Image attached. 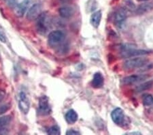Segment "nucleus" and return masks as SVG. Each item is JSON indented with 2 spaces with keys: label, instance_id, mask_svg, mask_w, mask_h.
Masks as SVG:
<instances>
[{
  "label": "nucleus",
  "instance_id": "obj_25",
  "mask_svg": "<svg viewBox=\"0 0 153 135\" xmlns=\"http://www.w3.org/2000/svg\"><path fill=\"white\" fill-rule=\"evenodd\" d=\"M4 94L3 92H0V102L2 100H3V98H4Z\"/></svg>",
  "mask_w": 153,
  "mask_h": 135
},
{
  "label": "nucleus",
  "instance_id": "obj_7",
  "mask_svg": "<svg viewBox=\"0 0 153 135\" xmlns=\"http://www.w3.org/2000/svg\"><path fill=\"white\" fill-rule=\"evenodd\" d=\"M149 77V76L147 75H134L124 78L123 79L122 82L124 85H134L135 83H137L139 82L143 81L144 80H146Z\"/></svg>",
  "mask_w": 153,
  "mask_h": 135
},
{
  "label": "nucleus",
  "instance_id": "obj_28",
  "mask_svg": "<svg viewBox=\"0 0 153 135\" xmlns=\"http://www.w3.org/2000/svg\"><path fill=\"white\" fill-rule=\"evenodd\" d=\"M138 1H147V0H137Z\"/></svg>",
  "mask_w": 153,
  "mask_h": 135
},
{
  "label": "nucleus",
  "instance_id": "obj_26",
  "mask_svg": "<svg viewBox=\"0 0 153 135\" xmlns=\"http://www.w3.org/2000/svg\"><path fill=\"white\" fill-rule=\"evenodd\" d=\"M141 134V133H140V132H130V133H127V134Z\"/></svg>",
  "mask_w": 153,
  "mask_h": 135
},
{
  "label": "nucleus",
  "instance_id": "obj_18",
  "mask_svg": "<svg viewBox=\"0 0 153 135\" xmlns=\"http://www.w3.org/2000/svg\"><path fill=\"white\" fill-rule=\"evenodd\" d=\"M153 86V82L152 81H148L146 83H143V84L140 85L137 87L136 90L137 92H141L143 91H146L147 90H149Z\"/></svg>",
  "mask_w": 153,
  "mask_h": 135
},
{
  "label": "nucleus",
  "instance_id": "obj_23",
  "mask_svg": "<svg viewBox=\"0 0 153 135\" xmlns=\"http://www.w3.org/2000/svg\"><path fill=\"white\" fill-rule=\"evenodd\" d=\"M8 133V131H7V129L4 128V127H0V134H6Z\"/></svg>",
  "mask_w": 153,
  "mask_h": 135
},
{
  "label": "nucleus",
  "instance_id": "obj_17",
  "mask_svg": "<svg viewBox=\"0 0 153 135\" xmlns=\"http://www.w3.org/2000/svg\"><path fill=\"white\" fill-rule=\"evenodd\" d=\"M142 102L146 107H149L153 104V96L151 94H145L142 95Z\"/></svg>",
  "mask_w": 153,
  "mask_h": 135
},
{
  "label": "nucleus",
  "instance_id": "obj_10",
  "mask_svg": "<svg viewBox=\"0 0 153 135\" xmlns=\"http://www.w3.org/2000/svg\"><path fill=\"white\" fill-rule=\"evenodd\" d=\"M29 4H30V1L29 0H23L21 4H19L16 7L15 9L16 15L19 17L23 16L25 14L27 10Z\"/></svg>",
  "mask_w": 153,
  "mask_h": 135
},
{
  "label": "nucleus",
  "instance_id": "obj_12",
  "mask_svg": "<svg viewBox=\"0 0 153 135\" xmlns=\"http://www.w3.org/2000/svg\"><path fill=\"white\" fill-rule=\"evenodd\" d=\"M59 13L60 16L64 19H69L74 14V10L69 6H64L59 8Z\"/></svg>",
  "mask_w": 153,
  "mask_h": 135
},
{
  "label": "nucleus",
  "instance_id": "obj_16",
  "mask_svg": "<svg viewBox=\"0 0 153 135\" xmlns=\"http://www.w3.org/2000/svg\"><path fill=\"white\" fill-rule=\"evenodd\" d=\"M153 8V6L150 4V3H145L143 4L142 5L138 7L137 9V13L142 14L146 13V12L150 11V10H152Z\"/></svg>",
  "mask_w": 153,
  "mask_h": 135
},
{
  "label": "nucleus",
  "instance_id": "obj_14",
  "mask_svg": "<svg viewBox=\"0 0 153 135\" xmlns=\"http://www.w3.org/2000/svg\"><path fill=\"white\" fill-rule=\"evenodd\" d=\"M78 114L74 110H69L65 114V120L69 124H72L78 120Z\"/></svg>",
  "mask_w": 153,
  "mask_h": 135
},
{
  "label": "nucleus",
  "instance_id": "obj_21",
  "mask_svg": "<svg viewBox=\"0 0 153 135\" xmlns=\"http://www.w3.org/2000/svg\"><path fill=\"white\" fill-rule=\"evenodd\" d=\"M0 41L1 42V43H6L7 41V39H6V36H5V34H4L3 31H2L1 29H0Z\"/></svg>",
  "mask_w": 153,
  "mask_h": 135
},
{
  "label": "nucleus",
  "instance_id": "obj_20",
  "mask_svg": "<svg viewBox=\"0 0 153 135\" xmlns=\"http://www.w3.org/2000/svg\"><path fill=\"white\" fill-rule=\"evenodd\" d=\"M11 121V117L10 115L0 117V127H5Z\"/></svg>",
  "mask_w": 153,
  "mask_h": 135
},
{
  "label": "nucleus",
  "instance_id": "obj_3",
  "mask_svg": "<svg viewBox=\"0 0 153 135\" xmlns=\"http://www.w3.org/2000/svg\"><path fill=\"white\" fill-rule=\"evenodd\" d=\"M127 18V13L125 8H119L116 11L114 17V23L118 29H122Z\"/></svg>",
  "mask_w": 153,
  "mask_h": 135
},
{
  "label": "nucleus",
  "instance_id": "obj_24",
  "mask_svg": "<svg viewBox=\"0 0 153 135\" xmlns=\"http://www.w3.org/2000/svg\"><path fill=\"white\" fill-rule=\"evenodd\" d=\"M8 110V107H2L0 108V114L3 113L5 111H6V110Z\"/></svg>",
  "mask_w": 153,
  "mask_h": 135
},
{
  "label": "nucleus",
  "instance_id": "obj_9",
  "mask_svg": "<svg viewBox=\"0 0 153 135\" xmlns=\"http://www.w3.org/2000/svg\"><path fill=\"white\" fill-rule=\"evenodd\" d=\"M41 14V6L39 4H36L29 9L27 14V19L29 21L35 20Z\"/></svg>",
  "mask_w": 153,
  "mask_h": 135
},
{
  "label": "nucleus",
  "instance_id": "obj_11",
  "mask_svg": "<svg viewBox=\"0 0 153 135\" xmlns=\"http://www.w3.org/2000/svg\"><path fill=\"white\" fill-rule=\"evenodd\" d=\"M103 83H104V79L102 74L100 72H97L94 75V77L91 82L92 86L94 88H101L103 85Z\"/></svg>",
  "mask_w": 153,
  "mask_h": 135
},
{
  "label": "nucleus",
  "instance_id": "obj_4",
  "mask_svg": "<svg viewBox=\"0 0 153 135\" xmlns=\"http://www.w3.org/2000/svg\"><path fill=\"white\" fill-rule=\"evenodd\" d=\"M65 38V34L60 30L53 31L49 34L48 41L49 45L52 46H56L62 43Z\"/></svg>",
  "mask_w": 153,
  "mask_h": 135
},
{
  "label": "nucleus",
  "instance_id": "obj_19",
  "mask_svg": "<svg viewBox=\"0 0 153 135\" xmlns=\"http://www.w3.org/2000/svg\"><path fill=\"white\" fill-rule=\"evenodd\" d=\"M47 133L51 135H59L61 134L60 128L58 126H53L49 128L47 131Z\"/></svg>",
  "mask_w": 153,
  "mask_h": 135
},
{
  "label": "nucleus",
  "instance_id": "obj_5",
  "mask_svg": "<svg viewBox=\"0 0 153 135\" xmlns=\"http://www.w3.org/2000/svg\"><path fill=\"white\" fill-rule=\"evenodd\" d=\"M19 107L21 111L24 114H27L29 107H30V102L25 92H21L19 95Z\"/></svg>",
  "mask_w": 153,
  "mask_h": 135
},
{
  "label": "nucleus",
  "instance_id": "obj_22",
  "mask_svg": "<svg viewBox=\"0 0 153 135\" xmlns=\"http://www.w3.org/2000/svg\"><path fill=\"white\" fill-rule=\"evenodd\" d=\"M66 134L68 135H79L80 134V132H79L78 131H75V130H70V131H67V132H66Z\"/></svg>",
  "mask_w": 153,
  "mask_h": 135
},
{
  "label": "nucleus",
  "instance_id": "obj_6",
  "mask_svg": "<svg viewBox=\"0 0 153 135\" xmlns=\"http://www.w3.org/2000/svg\"><path fill=\"white\" fill-rule=\"evenodd\" d=\"M38 110L39 113L42 115H46L51 113V107L49 104L48 98L45 95L39 98Z\"/></svg>",
  "mask_w": 153,
  "mask_h": 135
},
{
  "label": "nucleus",
  "instance_id": "obj_2",
  "mask_svg": "<svg viewBox=\"0 0 153 135\" xmlns=\"http://www.w3.org/2000/svg\"><path fill=\"white\" fill-rule=\"evenodd\" d=\"M148 62H149V60L146 58L137 57L125 61L123 63V67L125 69L128 70L136 69V68H142L145 65H146Z\"/></svg>",
  "mask_w": 153,
  "mask_h": 135
},
{
  "label": "nucleus",
  "instance_id": "obj_8",
  "mask_svg": "<svg viewBox=\"0 0 153 135\" xmlns=\"http://www.w3.org/2000/svg\"><path fill=\"white\" fill-rule=\"evenodd\" d=\"M111 117L114 124L117 125L122 124L125 120L124 112L120 108H116L112 110L111 113Z\"/></svg>",
  "mask_w": 153,
  "mask_h": 135
},
{
  "label": "nucleus",
  "instance_id": "obj_13",
  "mask_svg": "<svg viewBox=\"0 0 153 135\" xmlns=\"http://www.w3.org/2000/svg\"><path fill=\"white\" fill-rule=\"evenodd\" d=\"M102 14L100 10L96 11L91 16V23L95 28H97L100 25L101 20H102Z\"/></svg>",
  "mask_w": 153,
  "mask_h": 135
},
{
  "label": "nucleus",
  "instance_id": "obj_15",
  "mask_svg": "<svg viewBox=\"0 0 153 135\" xmlns=\"http://www.w3.org/2000/svg\"><path fill=\"white\" fill-rule=\"evenodd\" d=\"M38 29L39 31H42V33H45L46 31V26L45 24L46 22V14H40L38 17Z\"/></svg>",
  "mask_w": 153,
  "mask_h": 135
},
{
  "label": "nucleus",
  "instance_id": "obj_27",
  "mask_svg": "<svg viewBox=\"0 0 153 135\" xmlns=\"http://www.w3.org/2000/svg\"><path fill=\"white\" fill-rule=\"evenodd\" d=\"M61 2H63V3H65V2H67L68 1H70V0H60Z\"/></svg>",
  "mask_w": 153,
  "mask_h": 135
},
{
  "label": "nucleus",
  "instance_id": "obj_1",
  "mask_svg": "<svg viewBox=\"0 0 153 135\" xmlns=\"http://www.w3.org/2000/svg\"><path fill=\"white\" fill-rule=\"evenodd\" d=\"M120 55L123 58H130L136 57V56H142L149 53L147 51L136 49L135 46L131 45H123L120 47Z\"/></svg>",
  "mask_w": 153,
  "mask_h": 135
}]
</instances>
